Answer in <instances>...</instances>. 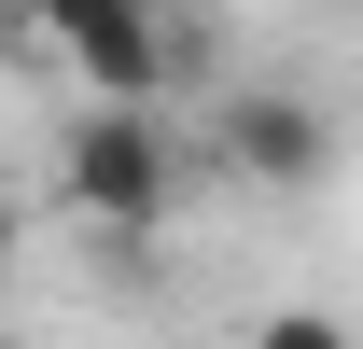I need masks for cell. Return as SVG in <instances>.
Masks as SVG:
<instances>
[{
    "label": "cell",
    "instance_id": "6da1fadb",
    "mask_svg": "<svg viewBox=\"0 0 363 349\" xmlns=\"http://www.w3.org/2000/svg\"><path fill=\"white\" fill-rule=\"evenodd\" d=\"M56 182H70V210H98L112 238H154L182 196V140L154 98H84L70 112V140H56Z\"/></svg>",
    "mask_w": 363,
    "mask_h": 349
},
{
    "label": "cell",
    "instance_id": "7a4b0ae2",
    "mask_svg": "<svg viewBox=\"0 0 363 349\" xmlns=\"http://www.w3.org/2000/svg\"><path fill=\"white\" fill-rule=\"evenodd\" d=\"M0 56H70L98 98H154L168 84V14L154 0H0Z\"/></svg>",
    "mask_w": 363,
    "mask_h": 349
},
{
    "label": "cell",
    "instance_id": "3957f363",
    "mask_svg": "<svg viewBox=\"0 0 363 349\" xmlns=\"http://www.w3.org/2000/svg\"><path fill=\"white\" fill-rule=\"evenodd\" d=\"M210 154H224L238 182H266V196H308V182H335V112H321L308 84H238L224 112H210Z\"/></svg>",
    "mask_w": 363,
    "mask_h": 349
},
{
    "label": "cell",
    "instance_id": "277c9868",
    "mask_svg": "<svg viewBox=\"0 0 363 349\" xmlns=\"http://www.w3.org/2000/svg\"><path fill=\"white\" fill-rule=\"evenodd\" d=\"M252 349H350V321L335 307H279V321H252Z\"/></svg>",
    "mask_w": 363,
    "mask_h": 349
},
{
    "label": "cell",
    "instance_id": "5b68a950",
    "mask_svg": "<svg viewBox=\"0 0 363 349\" xmlns=\"http://www.w3.org/2000/svg\"><path fill=\"white\" fill-rule=\"evenodd\" d=\"M0 265H14V196H0Z\"/></svg>",
    "mask_w": 363,
    "mask_h": 349
},
{
    "label": "cell",
    "instance_id": "8992f818",
    "mask_svg": "<svg viewBox=\"0 0 363 349\" xmlns=\"http://www.w3.org/2000/svg\"><path fill=\"white\" fill-rule=\"evenodd\" d=\"M0 349H14V336H0Z\"/></svg>",
    "mask_w": 363,
    "mask_h": 349
}]
</instances>
